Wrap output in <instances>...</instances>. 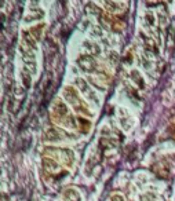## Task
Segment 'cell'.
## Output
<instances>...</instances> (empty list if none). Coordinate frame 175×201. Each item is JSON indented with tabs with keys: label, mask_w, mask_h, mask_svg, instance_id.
<instances>
[{
	"label": "cell",
	"mask_w": 175,
	"mask_h": 201,
	"mask_svg": "<svg viewBox=\"0 0 175 201\" xmlns=\"http://www.w3.org/2000/svg\"><path fill=\"white\" fill-rule=\"evenodd\" d=\"M79 65L84 70H92V69L95 68V62L92 59V56L90 55H81L79 58Z\"/></svg>",
	"instance_id": "cell-1"
},
{
	"label": "cell",
	"mask_w": 175,
	"mask_h": 201,
	"mask_svg": "<svg viewBox=\"0 0 175 201\" xmlns=\"http://www.w3.org/2000/svg\"><path fill=\"white\" fill-rule=\"evenodd\" d=\"M65 194L68 196L69 200H70V201H79V194L76 193L75 190H68V192H66Z\"/></svg>",
	"instance_id": "cell-2"
},
{
	"label": "cell",
	"mask_w": 175,
	"mask_h": 201,
	"mask_svg": "<svg viewBox=\"0 0 175 201\" xmlns=\"http://www.w3.org/2000/svg\"><path fill=\"white\" fill-rule=\"evenodd\" d=\"M43 164H44V167H46V168H55V167H57L55 163H52L51 160H43Z\"/></svg>",
	"instance_id": "cell-3"
},
{
	"label": "cell",
	"mask_w": 175,
	"mask_h": 201,
	"mask_svg": "<svg viewBox=\"0 0 175 201\" xmlns=\"http://www.w3.org/2000/svg\"><path fill=\"white\" fill-rule=\"evenodd\" d=\"M112 201H123V198L120 197V196H113V197H112Z\"/></svg>",
	"instance_id": "cell-4"
}]
</instances>
